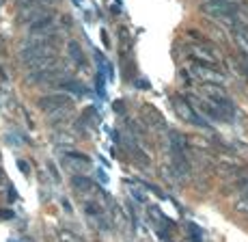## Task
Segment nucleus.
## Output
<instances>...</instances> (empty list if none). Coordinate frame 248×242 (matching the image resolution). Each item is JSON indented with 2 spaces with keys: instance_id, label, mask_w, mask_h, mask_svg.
Here are the masks:
<instances>
[{
  "instance_id": "obj_13",
  "label": "nucleus",
  "mask_w": 248,
  "mask_h": 242,
  "mask_svg": "<svg viewBox=\"0 0 248 242\" xmlns=\"http://www.w3.org/2000/svg\"><path fill=\"white\" fill-rule=\"evenodd\" d=\"M233 210L240 212V214H248V197L246 194H240V197L233 201Z\"/></svg>"
},
{
  "instance_id": "obj_3",
  "label": "nucleus",
  "mask_w": 248,
  "mask_h": 242,
  "mask_svg": "<svg viewBox=\"0 0 248 242\" xmlns=\"http://www.w3.org/2000/svg\"><path fill=\"white\" fill-rule=\"evenodd\" d=\"M46 56H54V48L47 44H39V41H26L20 48V59L24 65H31Z\"/></svg>"
},
{
  "instance_id": "obj_8",
  "label": "nucleus",
  "mask_w": 248,
  "mask_h": 242,
  "mask_svg": "<svg viewBox=\"0 0 248 242\" xmlns=\"http://www.w3.org/2000/svg\"><path fill=\"white\" fill-rule=\"evenodd\" d=\"M71 186L74 188H78L80 193H91V191H95V184L91 182V179L87 177V175H74V177H71Z\"/></svg>"
},
{
  "instance_id": "obj_17",
  "label": "nucleus",
  "mask_w": 248,
  "mask_h": 242,
  "mask_svg": "<svg viewBox=\"0 0 248 242\" xmlns=\"http://www.w3.org/2000/svg\"><path fill=\"white\" fill-rule=\"evenodd\" d=\"M235 188L240 191V194H246V197H248V179H244V182H240Z\"/></svg>"
},
{
  "instance_id": "obj_1",
  "label": "nucleus",
  "mask_w": 248,
  "mask_h": 242,
  "mask_svg": "<svg viewBox=\"0 0 248 242\" xmlns=\"http://www.w3.org/2000/svg\"><path fill=\"white\" fill-rule=\"evenodd\" d=\"M188 74L192 76V78L201 80L203 84H225V74H222L220 69L212 67V65L197 63V61H192V63L188 65Z\"/></svg>"
},
{
  "instance_id": "obj_2",
  "label": "nucleus",
  "mask_w": 248,
  "mask_h": 242,
  "mask_svg": "<svg viewBox=\"0 0 248 242\" xmlns=\"http://www.w3.org/2000/svg\"><path fill=\"white\" fill-rule=\"evenodd\" d=\"M173 108H175V113H177L179 119H184L186 123H192V126H197V128H207V121H205V117L199 115V111L186 97L175 96L173 97Z\"/></svg>"
},
{
  "instance_id": "obj_4",
  "label": "nucleus",
  "mask_w": 248,
  "mask_h": 242,
  "mask_svg": "<svg viewBox=\"0 0 248 242\" xmlns=\"http://www.w3.org/2000/svg\"><path fill=\"white\" fill-rule=\"evenodd\" d=\"M188 54L192 61H197V63H203V65H212V67H216L218 65V54L214 48H209L207 44H192L188 46Z\"/></svg>"
},
{
  "instance_id": "obj_15",
  "label": "nucleus",
  "mask_w": 248,
  "mask_h": 242,
  "mask_svg": "<svg viewBox=\"0 0 248 242\" xmlns=\"http://www.w3.org/2000/svg\"><path fill=\"white\" fill-rule=\"evenodd\" d=\"M237 63H240V67H242V74H244V78L248 80V56H246V54H237Z\"/></svg>"
},
{
  "instance_id": "obj_11",
  "label": "nucleus",
  "mask_w": 248,
  "mask_h": 242,
  "mask_svg": "<svg viewBox=\"0 0 248 242\" xmlns=\"http://www.w3.org/2000/svg\"><path fill=\"white\" fill-rule=\"evenodd\" d=\"M69 54H71V59L76 61V63H87V61H84V52H82V48H80L78 44H76V41H69Z\"/></svg>"
},
{
  "instance_id": "obj_16",
  "label": "nucleus",
  "mask_w": 248,
  "mask_h": 242,
  "mask_svg": "<svg viewBox=\"0 0 248 242\" xmlns=\"http://www.w3.org/2000/svg\"><path fill=\"white\" fill-rule=\"evenodd\" d=\"M63 87L67 89V91H74V93H82V96H84V93H87V91H84V87L80 89V84H78V82H74V80H69V82H65Z\"/></svg>"
},
{
  "instance_id": "obj_20",
  "label": "nucleus",
  "mask_w": 248,
  "mask_h": 242,
  "mask_svg": "<svg viewBox=\"0 0 248 242\" xmlns=\"http://www.w3.org/2000/svg\"><path fill=\"white\" fill-rule=\"evenodd\" d=\"M74 2H76V4H80V2H82V0H74Z\"/></svg>"
},
{
  "instance_id": "obj_10",
  "label": "nucleus",
  "mask_w": 248,
  "mask_h": 242,
  "mask_svg": "<svg viewBox=\"0 0 248 242\" xmlns=\"http://www.w3.org/2000/svg\"><path fill=\"white\" fill-rule=\"evenodd\" d=\"M188 145H192L194 149H209L212 141L205 139V136H188Z\"/></svg>"
},
{
  "instance_id": "obj_19",
  "label": "nucleus",
  "mask_w": 248,
  "mask_h": 242,
  "mask_svg": "<svg viewBox=\"0 0 248 242\" xmlns=\"http://www.w3.org/2000/svg\"><path fill=\"white\" fill-rule=\"evenodd\" d=\"M114 111H119V113H123V106H121V102H117V104H114Z\"/></svg>"
},
{
  "instance_id": "obj_6",
  "label": "nucleus",
  "mask_w": 248,
  "mask_h": 242,
  "mask_svg": "<svg viewBox=\"0 0 248 242\" xmlns=\"http://www.w3.org/2000/svg\"><path fill=\"white\" fill-rule=\"evenodd\" d=\"M61 164H63L65 171H69V173H74V175H80V173H84V171L91 169L89 158H84V156H80V154H67V156H63Z\"/></svg>"
},
{
  "instance_id": "obj_5",
  "label": "nucleus",
  "mask_w": 248,
  "mask_h": 242,
  "mask_svg": "<svg viewBox=\"0 0 248 242\" xmlns=\"http://www.w3.org/2000/svg\"><path fill=\"white\" fill-rule=\"evenodd\" d=\"M63 106H71V97L65 96V93H50V96L39 99V108L46 115H50V113L59 111V108H63Z\"/></svg>"
},
{
  "instance_id": "obj_9",
  "label": "nucleus",
  "mask_w": 248,
  "mask_h": 242,
  "mask_svg": "<svg viewBox=\"0 0 248 242\" xmlns=\"http://www.w3.org/2000/svg\"><path fill=\"white\" fill-rule=\"evenodd\" d=\"M69 117H71V106H63V108H59V111L50 113L47 119H50V123H61V121L69 119Z\"/></svg>"
},
{
  "instance_id": "obj_14",
  "label": "nucleus",
  "mask_w": 248,
  "mask_h": 242,
  "mask_svg": "<svg viewBox=\"0 0 248 242\" xmlns=\"http://www.w3.org/2000/svg\"><path fill=\"white\" fill-rule=\"evenodd\" d=\"M188 234H190V238H192V242H203L201 231L197 229V225H194V223H190V225H188Z\"/></svg>"
},
{
  "instance_id": "obj_12",
  "label": "nucleus",
  "mask_w": 248,
  "mask_h": 242,
  "mask_svg": "<svg viewBox=\"0 0 248 242\" xmlns=\"http://www.w3.org/2000/svg\"><path fill=\"white\" fill-rule=\"evenodd\" d=\"M59 242H84V238H80V236L71 229H61L59 231Z\"/></svg>"
},
{
  "instance_id": "obj_7",
  "label": "nucleus",
  "mask_w": 248,
  "mask_h": 242,
  "mask_svg": "<svg viewBox=\"0 0 248 242\" xmlns=\"http://www.w3.org/2000/svg\"><path fill=\"white\" fill-rule=\"evenodd\" d=\"M233 44L240 50V54L248 56V26L235 24V28H233Z\"/></svg>"
},
{
  "instance_id": "obj_18",
  "label": "nucleus",
  "mask_w": 248,
  "mask_h": 242,
  "mask_svg": "<svg viewBox=\"0 0 248 242\" xmlns=\"http://www.w3.org/2000/svg\"><path fill=\"white\" fill-rule=\"evenodd\" d=\"M0 188H7V177L0 173Z\"/></svg>"
}]
</instances>
